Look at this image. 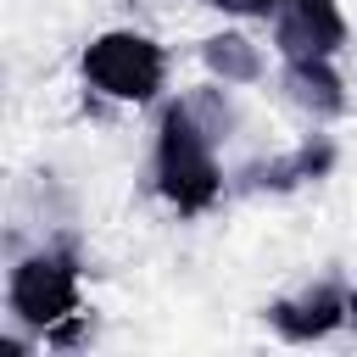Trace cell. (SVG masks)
I'll use <instances>...</instances> for the list:
<instances>
[{
	"label": "cell",
	"instance_id": "obj_1",
	"mask_svg": "<svg viewBox=\"0 0 357 357\" xmlns=\"http://www.w3.org/2000/svg\"><path fill=\"white\" fill-rule=\"evenodd\" d=\"M151 190L178 212L201 218L223 201V167H218V139L184 112V100H167L156 117V145H151Z\"/></svg>",
	"mask_w": 357,
	"mask_h": 357
},
{
	"label": "cell",
	"instance_id": "obj_2",
	"mask_svg": "<svg viewBox=\"0 0 357 357\" xmlns=\"http://www.w3.org/2000/svg\"><path fill=\"white\" fill-rule=\"evenodd\" d=\"M6 312L17 329L28 335H50L56 324H67L73 312H84V257L78 245L61 234V240H45L33 251H22L6 273Z\"/></svg>",
	"mask_w": 357,
	"mask_h": 357
},
{
	"label": "cell",
	"instance_id": "obj_3",
	"mask_svg": "<svg viewBox=\"0 0 357 357\" xmlns=\"http://www.w3.org/2000/svg\"><path fill=\"white\" fill-rule=\"evenodd\" d=\"M78 78L84 89H95L100 100L117 106H151L167 89V50L145 33V28H106L84 45L78 56Z\"/></svg>",
	"mask_w": 357,
	"mask_h": 357
},
{
	"label": "cell",
	"instance_id": "obj_4",
	"mask_svg": "<svg viewBox=\"0 0 357 357\" xmlns=\"http://www.w3.org/2000/svg\"><path fill=\"white\" fill-rule=\"evenodd\" d=\"M351 39L346 6L340 0H284L273 17V50L279 61H318V56H340Z\"/></svg>",
	"mask_w": 357,
	"mask_h": 357
},
{
	"label": "cell",
	"instance_id": "obj_5",
	"mask_svg": "<svg viewBox=\"0 0 357 357\" xmlns=\"http://www.w3.org/2000/svg\"><path fill=\"white\" fill-rule=\"evenodd\" d=\"M335 162H340L335 139H329V134H307L301 145H290V151H279V156L245 162V167L234 173V190H245V195H290V190L324 184V178L335 173Z\"/></svg>",
	"mask_w": 357,
	"mask_h": 357
},
{
	"label": "cell",
	"instance_id": "obj_6",
	"mask_svg": "<svg viewBox=\"0 0 357 357\" xmlns=\"http://www.w3.org/2000/svg\"><path fill=\"white\" fill-rule=\"evenodd\" d=\"M268 324L279 340L290 346H312V340H329L335 329H346V284L340 279H318V284H301L279 301H268Z\"/></svg>",
	"mask_w": 357,
	"mask_h": 357
},
{
	"label": "cell",
	"instance_id": "obj_7",
	"mask_svg": "<svg viewBox=\"0 0 357 357\" xmlns=\"http://www.w3.org/2000/svg\"><path fill=\"white\" fill-rule=\"evenodd\" d=\"M279 95H284L301 117H312V123H329V117H340V112L351 106L346 78H340V67H335L329 56H318V61H284V67H279Z\"/></svg>",
	"mask_w": 357,
	"mask_h": 357
},
{
	"label": "cell",
	"instance_id": "obj_8",
	"mask_svg": "<svg viewBox=\"0 0 357 357\" xmlns=\"http://www.w3.org/2000/svg\"><path fill=\"white\" fill-rule=\"evenodd\" d=\"M201 67L218 78V84H262L268 61H262V45L240 28H218L201 39Z\"/></svg>",
	"mask_w": 357,
	"mask_h": 357
},
{
	"label": "cell",
	"instance_id": "obj_9",
	"mask_svg": "<svg viewBox=\"0 0 357 357\" xmlns=\"http://www.w3.org/2000/svg\"><path fill=\"white\" fill-rule=\"evenodd\" d=\"M229 89H234V84H218V78H212V84H195V89H184V95H178V100H184V112H190V117H195L218 145L240 128V106H234V95H229Z\"/></svg>",
	"mask_w": 357,
	"mask_h": 357
},
{
	"label": "cell",
	"instance_id": "obj_10",
	"mask_svg": "<svg viewBox=\"0 0 357 357\" xmlns=\"http://www.w3.org/2000/svg\"><path fill=\"white\" fill-rule=\"evenodd\" d=\"M206 6L223 17H240V22H268V17H279L284 0H206Z\"/></svg>",
	"mask_w": 357,
	"mask_h": 357
},
{
	"label": "cell",
	"instance_id": "obj_11",
	"mask_svg": "<svg viewBox=\"0 0 357 357\" xmlns=\"http://www.w3.org/2000/svg\"><path fill=\"white\" fill-rule=\"evenodd\" d=\"M346 324L357 329V284H346Z\"/></svg>",
	"mask_w": 357,
	"mask_h": 357
}]
</instances>
